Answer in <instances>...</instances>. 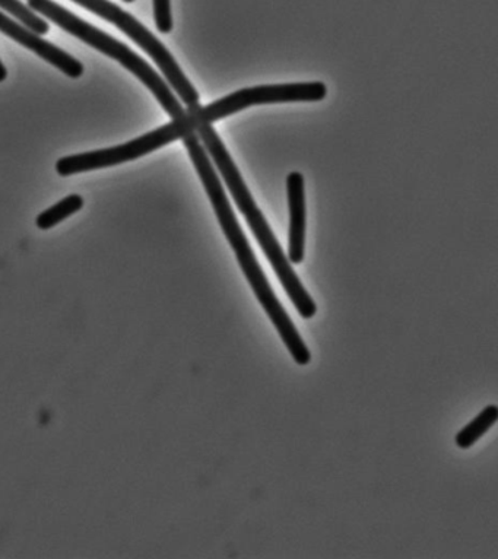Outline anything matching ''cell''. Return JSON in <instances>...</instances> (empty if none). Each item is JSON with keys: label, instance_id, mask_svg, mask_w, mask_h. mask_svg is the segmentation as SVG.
Instances as JSON below:
<instances>
[{"label": "cell", "instance_id": "1", "mask_svg": "<svg viewBox=\"0 0 498 559\" xmlns=\"http://www.w3.org/2000/svg\"><path fill=\"white\" fill-rule=\"evenodd\" d=\"M183 144L189 151L190 158L194 168H197L199 177H201L203 188H205L208 197L218 218L221 228L227 237L229 246L233 247L234 253L237 255L238 264H240L242 273L249 281L250 287L257 294L258 301L261 302L263 310L270 316L271 322L274 323L278 331L281 340L287 346L288 353L292 354L294 361L300 366H307L310 362L311 354L303 342L300 333L294 326L293 320L289 319L287 311L281 306L276 298L274 289L268 283L265 273H263L261 264H259L252 247L241 231L240 224L234 215L232 206L224 192L223 185L216 176L211 159L208 158L206 150L203 148L197 132L186 134Z\"/></svg>", "mask_w": 498, "mask_h": 559}, {"label": "cell", "instance_id": "2", "mask_svg": "<svg viewBox=\"0 0 498 559\" xmlns=\"http://www.w3.org/2000/svg\"><path fill=\"white\" fill-rule=\"evenodd\" d=\"M197 132L203 145H205L208 154L211 155L215 166L218 167L225 183H227L234 202L237 203L238 210L245 215L247 224H249L250 229H252L254 237H257L259 245L262 247L263 253L266 254L276 276L280 277L289 300L293 301L294 307H296L303 319L309 320L315 318L318 307H316L313 298L309 296V293L306 292V288L300 283V277L293 271L287 255L281 249L278 240H276L274 233H272L270 225H268L265 216H263L261 210L254 203L249 189L246 188L245 181H242L236 164H234L227 150H225L223 141H221L211 124L203 123L198 126Z\"/></svg>", "mask_w": 498, "mask_h": 559}, {"label": "cell", "instance_id": "3", "mask_svg": "<svg viewBox=\"0 0 498 559\" xmlns=\"http://www.w3.org/2000/svg\"><path fill=\"white\" fill-rule=\"evenodd\" d=\"M28 3L29 10L45 15L46 19H49L51 23L64 29V32L80 38L86 45L94 47L95 50L108 56V58L117 60L121 67L132 72L155 95V98L158 99L164 110L173 119H180V117L186 115L183 107L177 102L176 95L171 93L170 86L166 84V81L144 59H141L135 51L129 49L127 45L117 41L116 38L103 33L102 29L85 23L84 20L78 19L76 15L59 7L54 0H28Z\"/></svg>", "mask_w": 498, "mask_h": 559}, {"label": "cell", "instance_id": "4", "mask_svg": "<svg viewBox=\"0 0 498 559\" xmlns=\"http://www.w3.org/2000/svg\"><path fill=\"white\" fill-rule=\"evenodd\" d=\"M198 126H201V123L194 115V106H190L180 119H173L171 123L164 124L154 132L146 133L144 136L135 139V141L128 142V144L59 159L56 163V171L60 176L68 177L78 175V173L99 170V168L133 162V159L144 157V155L162 148V146L171 144L177 139H183L186 134L197 132Z\"/></svg>", "mask_w": 498, "mask_h": 559}, {"label": "cell", "instance_id": "5", "mask_svg": "<svg viewBox=\"0 0 498 559\" xmlns=\"http://www.w3.org/2000/svg\"><path fill=\"white\" fill-rule=\"evenodd\" d=\"M72 2L85 8V10L94 12L99 19L115 24L120 32H123L129 38H132L145 53H149L151 59H154V62L157 63V67L162 69L164 76H166L168 84H170L177 95L183 99L186 106L190 107L199 104L197 90L193 88L188 78L181 72L179 64H177L170 51H168L163 43L159 41L157 37H154L140 21L133 19L131 14H128V12H124L121 8L115 5V3L108 2V0H72Z\"/></svg>", "mask_w": 498, "mask_h": 559}, {"label": "cell", "instance_id": "6", "mask_svg": "<svg viewBox=\"0 0 498 559\" xmlns=\"http://www.w3.org/2000/svg\"><path fill=\"white\" fill-rule=\"evenodd\" d=\"M327 86L322 82H305V84H284L253 86L237 91L210 106L194 107L199 123L212 124L216 120L245 110L247 107L259 106V104L297 103V102H320L327 97Z\"/></svg>", "mask_w": 498, "mask_h": 559}, {"label": "cell", "instance_id": "7", "mask_svg": "<svg viewBox=\"0 0 498 559\" xmlns=\"http://www.w3.org/2000/svg\"><path fill=\"white\" fill-rule=\"evenodd\" d=\"M0 32L7 34L12 40L20 43L25 49L40 56L43 60L54 64L55 68H58L60 72H63L69 78H80L84 73V67L76 59H73L71 55H68L67 51L60 50L59 47L51 45V43L43 40L38 34L14 23L2 12H0Z\"/></svg>", "mask_w": 498, "mask_h": 559}, {"label": "cell", "instance_id": "8", "mask_svg": "<svg viewBox=\"0 0 498 559\" xmlns=\"http://www.w3.org/2000/svg\"><path fill=\"white\" fill-rule=\"evenodd\" d=\"M289 202V250L288 260L294 264L305 259L306 245V198L305 179L300 173L287 177Z\"/></svg>", "mask_w": 498, "mask_h": 559}, {"label": "cell", "instance_id": "9", "mask_svg": "<svg viewBox=\"0 0 498 559\" xmlns=\"http://www.w3.org/2000/svg\"><path fill=\"white\" fill-rule=\"evenodd\" d=\"M498 419V409L497 406L489 405L485 407L483 412L475 419H472L470 424L465 428H462L456 436V444L459 449H471L472 445L476 443L487 435L489 428L497 423Z\"/></svg>", "mask_w": 498, "mask_h": 559}, {"label": "cell", "instance_id": "10", "mask_svg": "<svg viewBox=\"0 0 498 559\" xmlns=\"http://www.w3.org/2000/svg\"><path fill=\"white\" fill-rule=\"evenodd\" d=\"M84 206V199L80 194H71V197L64 198L63 201L56 203L55 206L43 212L38 215L36 221L37 227L40 229H50L56 225L62 223V221L69 218L72 214L80 211Z\"/></svg>", "mask_w": 498, "mask_h": 559}, {"label": "cell", "instance_id": "11", "mask_svg": "<svg viewBox=\"0 0 498 559\" xmlns=\"http://www.w3.org/2000/svg\"><path fill=\"white\" fill-rule=\"evenodd\" d=\"M0 8L7 11L8 14L15 16L29 32L36 33L38 36L49 33V24H47L45 20H42L40 16L34 14V12L25 7L23 2H20V0H0Z\"/></svg>", "mask_w": 498, "mask_h": 559}, {"label": "cell", "instance_id": "12", "mask_svg": "<svg viewBox=\"0 0 498 559\" xmlns=\"http://www.w3.org/2000/svg\"><path fill=\"white\" fill-rule=\"evenodd\" d=\"M154 14L158 32L170 33L173 29L170 0H154Z\"/></svg>", "mask_w": 498, "mask_h": 559}, {"label": "cell", "instance_id": "13", "mask_svg": "<svg viewBox=\"0 0 498 559\" xmlns=\"http://www.w3.org/2000/svg\"><path fill=\"white\" fill-rule=\"evenodd\" d=\"M7 75H8L7 68L3 67L2 62H0V82L5 81L7 80Z\"/></svg>", "mask_w": 498, "mask_h": 559}, {"label": "cell", "instance_id": "14", "mask_svg": "<svg viewBox=\"0 0 498 559\" xmlns=\"http://www.w3.org/2000/svg\"><path fill=\"white\" fill-rule=\"evenodd\" d=\"M124 2H133V0H124Z\"/></svg>", "mask_w": 498, "mask_h": 559}]
</instances>
